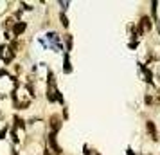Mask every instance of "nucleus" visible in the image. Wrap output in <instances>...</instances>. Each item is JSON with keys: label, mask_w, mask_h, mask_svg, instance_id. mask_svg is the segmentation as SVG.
Instances as JSON below:
<instances>
[{"label": "nucleus", "mask_w": 160, "mask_h": 155, "mask_svg": "<svg viewBox=\"0 0 160 155\" xmlns=\"http://www.w3.org/2000/svg\"><path fill=\"white\" fill-rule=\"evenodd\" d=\"M0 56H2V59H4V63L9 65V63H11V59L15 58V52L11 51L9 47H6V45H0Z\"/></svg>", "instance_id": "nucleus-1"}, {"label": "nucleus", "mask_w": 160, "mask_h": 155, "mask_svg": "<svg viewBox=\"0 0 160 155\" xmlns=\"http://www.w3.org/2000/svg\"><path fill=\"white\" fill-rule=\"evenodd\" d=\"M49 142H51V146H52V150H54V153H56V155H61V148H59V144L56 142V133L51 132V135H49Z\"/></svg>", "instance_id": "nucleus-4"}, {"label": "nucleus", "mask_w": 160, "mask_h": 155, "mask_svg": "<svg viewBox=\"0 0 160 155\" xmlns=\"http://www.w3.org/2000/svg\"><path fill=\"white\" fill-rule=\"evenodd\" d=\"M65 40H67V52H68L70 49H72V36H70V34H67Z\"/></svg>", "instance_id": "nucleus-9"}, {"label": "nucleus", "mask_w": 160, "mask_h": 155, "mask_svg": "<svg viewBox=\"0 0 160 155\" xmlns=\"http://www.w3.org/2000/svg\"><path fill=\"white\" fill-rule=\"evenodd\" d=\"M146 126H148V132L151 133V139L153 141L158 139V137H157V128H155V123H153V121H148V125H146Z\"/></svg>", "instance_id": "nucleus-6"}, {"label": "nucleus", "mask_w": 160, "mask_h": 155, "mask_svg": "<svg viewBox=\"0 0 160 155\" xmlns=\"http://www.w3.org/2000/svg\"><path fill=\"white\" fill-rule=\"evenodd\" d=\"M59 20H61V25H63V27H68V18L65 16V13L59 15Z\"/></svg>", "instance_id": "nucleus-8"}, {"label": "nucleus", "mask_w": 160, "mask_h": 155, "mask_svg": "<svg viewBox=\"0 0 160 155\" xmlns=\"http://www.w3.org/2000/svg\"><path fill=\"white\" fill-rule=\"evenodd\" d=\"M151 29V20H149V16H142V20H140V31H149Z\"/></svg>", "instance_id": "nucleus-5"}, {"label": "nucleus", "mask_w": 160, "mask_h": 155, "mask_svg": "<svg viewBox=\"0 0 160 155\" xmlns=\"http://www.w3.org/2000/svg\"><path fill=\"white\" fill-rule=\"evenodd\" d=\"M6 133H8V128H2V130H0V139H4Z\"/></svg>", "instance_id": "nucleus-10"}, {"label": "nucleus", "mask_w": 160, "mask_h": 155, "mask_svg": "<svg viewBox=\"0 0 160 155\" xmlns=\"http://www.w3.org/2000/svg\"><path fill=\"white\" fill-rule=\"evenodd\" d=\"M59 6H61L63 9H67V8H68V2H59Z\"/></svg>", "instance_id": "nucleus-11"}, {"label": "nucleus", "mask_w": 160, "mask_h": 155, "mask_svg": "<svg viewBox=\"0 0 160 155\" xmlns=\"http://www.w3.org/2000/svg\"><path fill=\"white\" fill-rule=\"evenodd\" d=\"M72 72V67H70V61H68V54H65V74Z\"/></svg>", "instance_id": "nucleus-7"}, {"label": "nucleus", "mask_w": 160, "mask_h": 155, "mask_svg": "<svg viewBox=\"0 0 160 155\" xmlns=\"http://www.w3.org/2000/svg\"><path fill=\"white\" fill-rule=\"evenodd\" d=\"M51 128H52V133H58L59 128H61V117L56 116V114L51 117Z\"/></svg>", "instance_id": "nucleus-2"}, {"label": "nucleus", "mask_w": 160, "mask_h": 155, "mask_svg": "<svg viewBox=\"0 0 160 155\" xmlns=\"http://www.w3.org/2000/svg\"><path fill=\"white\" fill-rule=\"evenodd\" d=\"M43 155H51V153H49V150H45V152H43Z\"/></svg>", "instance_id": "nucleus-12"}, {"label": "nucleus", "mask_w": 160, "mask_h": 155, "mask_svg": "<svg viewBox=\"0 0 160 155\" xmlns=\"http://www.w3.org/2000/svg\"><path fill=\"white\" fill-rule=\"evenodd\" d=\"M95 155H99V153H95Z\"/></svg>", "instance_id": "nucleus-13"}, {"label": "nucleus", "mask_w": 160, "mask_h": 155, "mask_svg": "<svg viewBox=\"0 0 160 155\" xmlns=\"http://www.w3.org/2000/svg\"><path fill=\"white\" fill-rule=\"evenodd\" d=\"M25 29H27V23L25 22H15L13 23V34H15V36H20Z\"/></svg>", "instance_id": "nucleus-3"}]
</instances>
